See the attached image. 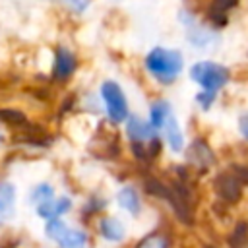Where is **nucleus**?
Listing matches in <instances>:
<instances>
[{
  "instance_id": "obj_1",
  "label": "nucleus",
  "mask_w": 248,
  "mask_h": 248,
  "mask_svg": "<svg viewBox=\"0 0 248 248\" xmlns=\"http://www.w3.org/2000/svg\"><path fill=\"white\" fill-rule=\"evenodd\" d=\"M145 66L159 81L170 83L182 72L184 60L178 50H169V48L157 46L145 56Z\"/></svg>"
},
{
  "instance_id": "obj_2",
  "label": "nucleus",
  "mask_w": 248,
  "mask_h": 248,
  "mask_svg": "<svg viewBox=\"0 0 248 248\" xmlns=\"http://www.w3.org/2000/svg\"><path fill=\"white\" fill-rule=\"evenodd\" d=\"M190 78L202 87L203 93L209 95H217L229 81V70L223 64L211 62V60H203L198 62L190 68Z\"/></svg>"
},
{
  "instance_id": "obj_3",
  "label": "nucleus",
  "mask_w": 248,
  "mask_h": 248,
  "mask_svg": "<svg viewBox=\"0 0 248 248\" xmlns=\"http://www.w3.org/2000/svg\"><path fill=\"white\" fill-rule=\"evenodd\" d=\"M108 116L114 122H122L124 118H128V105H126V97L122 93V89L114 83V81H105L101 87Z\"/></svg>"
},
{
  "instance_id": "obj_4",
  "label": "nucleus",
  "mask_w": 248,
  "mask_h": 248,
  "mask_svg": "<svg viewBox=\"0 0 248 248\" xmlns=\"http://www.w3.org/2000/svg\"><path fill=\"white\" fill-rule=\"evenodd\" d=\"M213 188L217 196L229 203H236L242 198V182L232 174V172H221L217 174Z\"/></svg>"
},
{
  "instance_id": "obj_5",
  "label": "nucleus",
  "mask_w": 248,
  "mask_h": 248,
  "mask_svg": "<svg viewBox=\"0 0 248 248\" xmlns=\"http://www.w3.org/2000/svg\"><path fill=\"white\" fill-rule=\"evenodd\" d=\"M188 159L192 165L196 167H202V169H207L215 163V157H213V151L209 149V145L203 141V140H196L192 141L190 149H188Z\"/></svg>"
},
{
  "instance_id": "obj_6",
  "label": "nucleus",
  "mask_w": 248,
  "mask_h": 248,
  "mask_svg": "<svg viewBox=\"0 0 248 248\" xmlns=\"http://www.w3.org/2000/svg\"><path fill=\"white\" fill-rule=\"evenodd\" d=\"M126 132L134 141H147V140H155V128L141 120L140 116H130L128 124H126Z\"/></svg>"
},
{
  "instance_id": "obj_7",
  "label": "nucleus",
  "mask_w": 248,
  "mask_h": 248,
  "mask_svg": "<svg viewBox=\"0 0 248 248\" xmlns=\"http://www.w3.org/2000/svg\"><path fill=\"white\" fill-rule=\"evenodd\" d=\"M238 6V0H211L209 17L215 25H227V14Z\"/></svg>"
},
{
  "instance_id": "obj_8",
  "label": "nucleus",
  "mask_w": 248,
  "mask_h": 248,
  "mask_svg": "<svg viewBox=\"0 0 248 248\" xmlns=\"http://www.w3.org/2000/svg\"><path fill=\"white\" fill-rule=\"evenodd\" d=\"M74 70H76V56H74L68 48H58L56 62H54V76H56L58 79H64V78H68Z\"/></svg>"
},
{
  "instance_id": "obj_9",
  "label": "nucleus",
  "mask_w": 248,
  "mask_h": 248,
  "mask_svg": "<svg viewBox=\"0 0 248 248\" xmlns=\"http://www.w3.org/2000/svg\"><path fill=\"white\" fill-rule=\"evenodd\" d=\"M70 200L68 198H58V200H48V202H45V203H41V205H37V213L41 215V217H45V219H52V217H56V215H60V213H66L68 209H70Z\"/></svg>"
},
{
  "instance_id": "obj_10",
  "label": "nucleus",
  "mask_w": 248,
  "mask_h": 248,
  "mask_svg": "<svg viewBox=\"0 0 248 248\" xmlns=\"http://www.w3.org/2000/svg\"><path fill=\"white\" fill-rule=\"evenodd\" d=\"M165 136H167V141H169V145H170V149L172 151H182V147H184V138H182V132H180V126H178V122H176V118L170 114L169 118H167V122H165Z\"/></svg>"
},
{
  "instance_id": "obj_11",
  "label": "nucleus",
  "mask_w": 248,
  "mask_h": 248,
  "mask_svg": "<svg viewBox=\"0 0 248 248\" xmlns=\"http://www.w3.org/2000/svg\"><path fill=\"white\" fill-rule=\"evenodd\" d=\"M99 229H101L103 236L108 238V240H112V242H118V240H122V236H124V225H122L118 219H114V217H105V219H101Z\"/></svg>"
},
{
  "instance_id": "obj_12",
  "label": "nucleus",
  "mask_w": 248,
  "mask_h": 248,
  "mask_svg": "<svg viewBox=\"0 0 248 248\" xmlns=\"http://www.w3.org/2000/svg\"><path fill=\"white\" fill-rule=\"evenodd\" d=\"M14 186L8 182L0 184V223H4L14 209Z\"/></svg>"
},
{
  "instance_id": "obj_13",
  "label": "nucleus",
  "mask_w": 248,
  "mask_h": 248,
  "mask_svg": "<svg viewBox=\"0 0 248 248\" xmlns=\"http://www.w3.org/2000/svg\"><path fill=\"white\" fill-rule=\"evenodd\" d=\"M87 244V234L79 229H68L64 236L58 240L60 248H85Z\"/></svg>"
},
{
  "instance_id": "obj_14",
  "label": "nucleus",
  "mask_w": 248,
  "mask_h": 248,
  "mask_svg": "<svg viewBox=\"0 0 248 248\" xmlns=\"http://www.w3.org/2000/svg\"><path fill=\"white\" fill-rule=\"evenodd\" d=\"M118 203L124 209H128L132 215L140 213V198H138V194H136V190L132 186H126V188H122L118 192Z\"/></svg>"
},
{
  "instance_id": "obj_15",
  "label": "nucleus",
  "mask_w": 248,
  "mask_h": 248,
  "mask_svg": "<svg viewBox=\"0 0 248 248\" xmlns=\"http://www.w3.org/2000/svg\"><path fill=\"white\" fill-rule=\"evenodd\" d=\"M172 114L170 110V105L167 101H157L153 107H151V126L153 128H163L167 118Z\"/></svg>"
},
{
  "instance_id": "obj_16",
  "label": "nucleus",
  "mask_w": 248,
  "mask_h": 248,
  "mask_svg": "<svg viewBox=\"0 0 248 248\" xmlns=\"http://www.w3.org/2000/svg\"><path fill=\"white\" fill-rule=\"evenodd\" d=\"M68 229H70V227H68L64 221H58V219H50V221L46 223V229H45V231H46V234H48L52 240H56V242H58V240L64 236V232H66Z\"/></svg>"
},
{
  "instance_id": "obj_17",
  "label": "nucleus",
  "mask_w": 248,
  "mask_h": 248,
  "mask_svg": "<svg viewBox=\"0 0 248 248\" xmlns=\"http://www.w3.org/2000/svg\"><path fill=\"white\" fill-rule=\"evenodd\" d=\"M138 248H169V240L163 234H149L138 244Z\"/></svg>"
},
{
  "instance_id": "obj_18",
  "label": "nucleus",
  "mask_w": 248,
  "mask_h": 248,
  "mask_svg": "<svg viewBox=\"0 0 248 248\" xmlns=\"http://www.w3.org/2000/svg\"><path fill=\"white\" fill-rule=\"evenodd\" d=\"M48 200H52V188H50L48 184L37 186L35 192H33V196H31V202L37 203V205H41V203H45V202H48Z\"/></svg>"
},
{
  "instance_id": "obj_19",
  "label": "nucleus",
  "mask_w": 248,
  "mask_h": 248,
  "mask_svg": "<svg viewBox=\"0 0 248 248\" xmlns=\"http://www.w3.org/2000/svg\"><path fill=\"white\" fill-rule=\"evenodd\" d=\"M0 120H2V122H10V124H21V122H25V116H23L19 110L2 108V110H0Z\"/></svg>"
},
{
  "instance_id": "obj_20",
  "label": "nucleus",
  "mask_w": 248,
  "mask_h": 248,
  "mask_svg": "<svg viewBox=\"0 0 248 248\" xmlns=\"http://www.w3.org/2000/svg\"><path fill=\"white\" fill-rule=\"evenodd\" d=\"M213 101H215V97L209 95V93H203V91H202V93L198 95V103H200V107H202L203 110H207V108L213 105Z\"/></svg>"
},
{
  "instance_id": "obj_21",
  "label": "nucleus",
  "mask_w": 248,
  "mask_h": 248,
  "mask_svg": "<svg viewBox=\"0 0 248 248\" xmlns=\"http://www.w3.org/2000/svg\"><path fill=\"white\" fill-rule=\"evenodd\" d=\"M238 132L242 134L244 140H248V112L238 116Z\"/></svg>"
},
{
  "instance_id": "obj_22",
  "label": "nucleus",
  "mask_w": 248,
  "mask_h": 248,
  "mask_svg": "<svg viewBox=\"0 0 248 248\" xmlns=\"http://www.w3.org/2000/svg\"><path fill=\"white\" fill-rule=\"evenodd\" d=\"M232 174H234L240 182H248V167H238V165H234V167H232Z\"/></svg>"
},
{
  "instance_id": "obj_23",
  "label": "nucleus",
  "mask_w": 248,
  "mask_h": 248,
  "mask_svg": "<svg viewBox=\"0 0 248 248\" xmlns=\"http://www.w3.org/2000/svg\"><path fill=\"white\" fill-rule=\"evenodd\" d=\"M64 2L70 4V8L76 10V12H81V10L87 6V0H64Z\"/></svg>"
}]
</instances>
